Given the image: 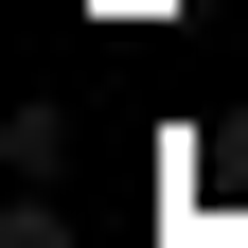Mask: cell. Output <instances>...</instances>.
Returning a JSON list of instances; mask_svg holds the SVG:
<instances>
[{"label":"cell","instance_id":"7a4b0ae2","mask_svg":"<svg viewBox=\"0 0 248 248\" xmlns=\"http://www.w3.org/2000/svg\"><path fill=\"white\" fill-rule=\"evenodd\" d=\"M0 248H71V195H53V177H18V195H0Z\"/></svg>","mask_w":248,"mask_h":248},{"label":"cell","instance_id":"6da1fadb","mask_svg":"<svg viewBox=\"0 0 248 248\" xmlns=\"http://www.w3.org/2000/svg\"><path fill=\"white\" fill-rule=\"evenodd\" d=\"M0 160H18V177H71V107H53V89H36V107L0 124Z\"/></svg>","mask_w":248,"mask_h":248}]
</instances>
